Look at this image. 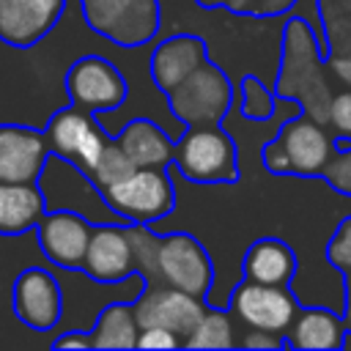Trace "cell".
<instances>
[{
	"label": "cell",
	"mask_w": 351,
	"mask_h": 351,
	"mask_svg": "<svg viewBox=\"0 0 351 351\" xmlns=\"http://www.w3.org/2000/svg\"><path fill=\"white\" fill-rule=\"evenodd\" d=\"M274 93L282 99H296L304 115L318 123H326L329 101L335 96L326 69V49L315 36L310 19L299 11H291L282 27V58Z\"/></svg>",
	"instance_id": "obj_1"
},
{
	"label": "cell",
	"mask_w": 351,
	"mask_h": 351,
	"mask_svg": "<svg viewBox=\"0 0 351 351\" xmlns=\"http://www.w3.org/2000/svg\"><path fill=\"white\" fill-rule=\"evenodd\" d=\"M173 167L192 184H236L241 176L239 143L222 123L186 126L176 140Z\"/></svg>",
	"instance_id": "obj_2"
},
{
	"label": "cell",
	"mask_w": 351,
	"mask_h": 351,
	"mask_svg": "<svg viewBox=\"0 0 351 351\" xmlns=\"http://www.w3.org/2000/svg\"><path fill=\"white\" fill-rule=\"evenodd\" d=\"M38 186L44 192V203L47 211H77L85 219H90L93 225H104V222H115V225H129L104 197V189L74 162L49 154L41 176H38Z\"/></svg>",
	"instance_id": "obj_3"
},
{
	"label": "cell",
	"mask_w": 351,
	"mask_h": 351,
	"mask_svg": "<svg viewBox=\"0 0 351 351\" xmlns=\"http://www.w3.org/2000/svg\"><path fill=\"white\" fill-rule=\"evenodd\" d=\"M80 8L88 27L121 49L151 44L162 27L159 0H80Z\"/></svg>",
	"instance_id": "obj_4"
},
{
	"label": "cell",
	"mask_w": 351,
	"mask_h": 351,
	"mask_svg": "<svg viewBox=\"0 0 351 351\" xmlns=\"http://www.w3.org/2000/svg\"><path fill=\"white\" fill-rule=\"evenodd\" d=\"M165 96L173 118L184 126H211L225 121L228 110L233 107L236 88L217 63L206 60Z\"/></svg>",
	"instance_id": "obj_5"
},
{
	"label": "cell",
	"mask_w": 351,
	"mask_h": 351,
	"mask_svg": "<svg viewBox=\"0 0 351 351\" xmlns=\"http://www.w3.org/2000/svg\"><path fill=\"white\" fill-rule=\"evenodd\" d=\"M107 203L126 219L154 225L176 208V186L167 167H134L129 176L104 189Z\"/></svg>",
	"instance_id": "obj_6"
},
{
	"label": "cell",
	"mask_w": 351,
	"mask_h": 351,
	"mask_svg": "<svg viewBox=\"0 0 351 351\" xmlns=\"http://www.w3.org/2000/svg\"><path fill=\"white\" fill-rule=\"evenodd\" d=\"M228 307L241 326L266 329L277 335H285L296 313L302 310L299 299L288 291V285H269L250 277H241L233 285L228 296Z\"/></svg>",
	"instance_id": "obj_7"
},
{
	"label": "cell",
	"mask_w": 351,
	"mask_h": 351,
	"mask_svg": "<svg viewBox=\"0 0 351 351\" xmlns=\"http://www.w3.org/2000/svg\"><path fill=\"white\" fill-rule=\"evenodd\" d=\"M66 93L71 104L93 115H104L126 104L129 82L104 55H82L66 71Z\"/></svg>",
	"instance_id": "obj_8"
},
{
	"label": "cell",
	"mask_w": 351,
	"mask_h": 351,
	"mask_svg": "<svg viewBox=\"0 0 351 351\" xmlns=\"http://www.w3.org/2000/svg\"><path fill=\"white\" fill-rule=\"evenodd\" d=\"M44 134H47V143H49L52 154L74 162L85 173L96 165L99 154L104 151L107 140L112 137L104 129V123L99 121V115H93V112H88L77 104H69V107L58 110L47 121Z\"/></svg>",
	"instance_id": "obj_9"
},
{
	"label": "cell",
	"mask_w": 351,
	"mask_h": 351,
	"mask_svg": "<svg viewBox=\"0 0 351 351\" xmlns=\"http://www.w3.org/2000/svg\"><path fill=\"white\" fill-rule=\"evenodd\" d=\"M156 282H167L195 296H208L214 288V263L206 247L192 233H165L159 241Z\"/></svg>",
	"instance_id": "obj_10"
},
{
	"label": "cell",
	"mask_w": 351,
	"mask_h": 351,
	"mask_svg": "<svg viewBox=\"0 0 351 351\" xmlns=\"http://www.w3.org/2000/svg\"><path fill=\"white\" fill-rule=\"evenodd\" d=\"M134 315L143 326H165L181 337H186L195 324L200 321V315L206 313L208 302L203 296L186 293L181 288H173L167 282H154V285H143V291L132 299Z\"/></svg>",
	"instance_id": "obj_11"
},
{
	"label": "cell",
	"mask_w": 351,
	"mask_h": 351,
	"mask_svg": "<svg viewBox=\"0 0 351 351\" xmlns=\"http://www.w3.org/2000/svg\"><path fill=\"white\" fill-rule=\"evenodd\" d=\"M14 315L33 332H52L60 326L63 318V291L60 280L41 269L30 266L14 280L11 291Z\"/></svg>",
	"instance_id": "obj_12"
},
{
	"label": "cell",
	"mask_w": 351,
	"mask_h": 351,
	"mask_svg": "<svg viewBox=\"0 0 351 351\" xmlns=\"http://www.w3.org/2000/svg\"><path fill=\"white\" fill-rule=\"evenodd\" d=\"M90 233L93 222L77 211H47L36 225L44 258L60 269H82Z\"/></svg>",
	"instance_id": "obj_13"
},
{
	"label": "cell",
	"mask_w": 351,
	"mask_h": 351,
	"mask_svg": "<svg viewBox=\"0 0 351 351\" xmlns=\"http://www.w3.org/2000/svg\"><path fill=\"white\" fill-rule=\"evenodd\" d=\"M277 137L288 151L291 176H302V178L321 176L329 159L335 156V134H329L326 123H318L304 112L288 118L280 126Z\"/></svg>",
	"instance_id": "obj_14"
},
{
	"label": "cell",
	"mask_w": 351,
	"mask_h": 351,
	"mask_svg": "<svg viewBox=\"0 0 351 351\" xmlns=\"http://www.w3.org/2000/svg\"><path fill=\"white\" fill-rule=\"evenodd\" d=\"M80 271H85L93 282H104V285L123 282L126 277L137 274L134 247L126 225H115V222L93 225L85 263Z\"/></svg>",
	"instance_id": "obj_15"
},
{
	"label": "cell",
	"mask_w": 351,
	"mask_h": 351,
	"mask_svg": "<svg viewBox=\"0 0 351 351\" xmlns=\"http://www.w3.org/2000/svg\"><path fill=\"white\" fill-rule=\"evenodd\" d=\"M69 0H0V41L16 49L44 41Z\"/></svg>",
	"instance_id": "obj_16"
},
{
	"label": "cell",
	"mask_w": 351,
	"mask_h": 351,
	"mask_svg": "<svg viewBox=\"0 0 351 351\" xmlns=\"http://www.w3.org/2000/svg\"><path fill=\"white\" fill-rule=\"evenodd\" d=\"M49 154L44 129L0 123V181H38Z\"/></svg>",
	"instance_id": "obj_17"
},
{
	"label": "cell",
	"mask_w": 351,
	"mask_h": 351,
	"mask_svg": "<svg viewBox=\"0 0 351 351\" xmlns=\"http://www.w3.org/2000/svg\"><path fill=\"white\" fill-rule=\"evenodd\" d=\"M208 60L206 41L192 33H176L162 38L148 58V77L159 93H167L178 82H184L195 69Z\"/></svg>",
	"instance_id": "obj_18"
},
{
	"label": "cell",
	"mask_w": 351,
	"mask_h": 351,
	"mask_svg": "<svg viewBox=\"0 0 351 351\" xmlns=\"http://www.w3.org/2000/svg\"><path fill=\"white\" fill-rule=\"evenodd\" d=\"M115 140L134 162V167H167L176 156V140L151 115L129 118L118 129Z\"/></svg>",
	"instance_id": "obj_19"
},
{
	"label": "cell",
	"mask_w": 351,
	"mask_h": 351,
	"mask_svg": "<svg viewBox=\"0 0 351 351\" xmlns=\"http://www.w3.org/2000/svg\"><path fill=\"white\" fill-rule=\"evenodd\" d=\"M346 337H348V329H346L343 315H337L329 307H302L285 332L288 346L302 348V351L343 348Z\"/></svg>",
	"instance_id": "obj_20"
},
{
	"label": "cell",
	"mask_w": 351,
	"mask_h": 351,
	"mask_svg": "<svg viewBox=\"0 0 351 351\" xmlns=\"http://www.w3.org/2000/svg\"><path fill=\"white\" fill-rule=\"evenodd\" d=\"M47 214L38 181H0V236L33 230Z\"/></svg>",
	"instance_id": "obj_21"
},
{
	"label": "cell",
	"mask_w": 351,
	"mask_h": 351,
	"mask_svg": "<svg viewBox=\"0 0 351 351\" xmlns=\"http://www.w3.org/2000/svg\"><path fill=\"white\" fill-rule=\"evenodd\" d=\"M296 252L277 236H263L252 241L241 258L244 277L269 285H291V280L296 277Z\"/></svg>",
	"instance_id": "obj_22"
},
{
	"label": "cell",
	"mask_w": 351,
	"mask_h": 351,
	"mask_svg": "<svg viewBox=\"0 0 351 351\" xmlns=\"http://www.w3.org/2000/svg\"><path fill=\"white\" fill-rule=\"evenodd\" d=\"M88 332H90L93 348H137L140 321L134 315L132 299L129 302L115 299L104 304Z\"/></svg>",
	"instance_id": "obj_23"
},
{
	"label": "cell",
	"mask_w": 351,
	"mask_h": 351,
	"mask_svg": "<svg viewBox=\"0 0 351 351\" xmlns=\"http://www.w3.org/2000/svg\"><path fill=\"white\" fill-rule=\"evenodd\" d=\"M236 340L233 313L219 304H208L195 329L184 337V348H233Z\"/></svg>",
	"instance_id": "obj_24"
},
{
	"label": "cell",
	"mask_w": 351,
	"mask_h": 351,
	"mask_svg": "<svg viewBox=\"0 0 351 351\" xmlns=\"http://www.w3.org/2000/svg\"><path fill=\"white\" fill-rule=\"evenodd\" d=\"M326 55L351 52V0H315Z\"/></svg>",
	"instance_id": "obj_25"
},
{
	"label": "cell",
	"mask_w": 351,
	"mask_h": 351,
	"mask_svg": "<svg viewBox=\"0 0 351 351\" xmlns=\"http://www.w3.org/2000/svg\"><path fill=\"white\" fill-rule=\"evenodd\" d=\"M236 101H239V112L247 121H266L277 112V107L282 104V96H277L261 77L247 74L236 88Z\"/></svg>",
	"instance_id": "obj_26"
},
{
	"label": "cell",
	"mask_w": 351,
	"mask_h": 351,
	"mask_svg": "<svg viewBox=\"0 0 351 351\" xmlns=\"http://www.w3.org/2000/svg\"><path fill=\"white\" fill-rule=\"evenodd\" d=\"M126 230H129V239H132V247H134L137 274L148 285H154L156 282V263H159V241H162V236L151 225H143V222H129Z\"/></svg>",
	"instance_id": "obj_27"
},
{
	"label": "cell",
	"mask_w": 351,
	"mask_h": 351,
	"mask_svg": "<svg viewBox=\"0 0 351 351\" xmlns=\"http://www.w3.org/2000/svg\"><path fill=\"white\" fill-rule=\"evenodd\" d=\"M132 170H134V162L126 156V151L121 148V143H118L115 137H110L107 145H104V151L99 154L96 165L88 170V176H90L101 189H107V186H112L115 181H121L123 176H129Z\"/></svg>",
	"instance_id": "obj_28"
},
{
	"label": "cell",
	"mask_w": 351,
	"mask_h": 351,
	"mask_svg": "<svg viewBox=\"0 0 351 351\" xmlns=\"http://www.w3.org/2000/svg\"><path fill=\"white\" fill-rule=\"evenodd\" d=\"M302 0H225L222 8L236 16H255V19H271L296 11Z\"/></svg>",
	"instance_id": "obj_29"
},
{
	"label": "cell",
	"mask_w": 351,
	"mask_h": 351,
	"mask_svg": "<svg viewBox=\"0 0 351 351\" xmlns=\"http://www.w3.org/2000/svg\"><path fill=\"white\" fill-rule=\"evenodd\" d=\"M326 261L335 271H351V214L343 217L326 241Z\"/></svg>",
	"instance_id": "obj_30"
},
{
	"label": "cell",
	"mask_w": 351,
	"mask_h": 351,
	"mask_svg": "<svg viewBox=\"0 0 351 351\" xmlns=\"http://www.w3.org/2000/svg\"><path fill=\"white\" fill-rule=\"evenodd\" d=\"M321 178L337 189L340 195H348L351 197V148L346 151H335V156L329 159V165L324 167Z\"/></svg>",
	"instance_id": "obj_31"
},
{
	"label": "cell",
	"mask_w": 351,
	"mask_h": 351,
	"mask_svg": "<svg viewBox=\"0 0 351 351\" xmlns=\"http://www.w3.org/2000/svg\"><path fill=\"white\" fill-rule=\"evenodd\" d=\"M326 123L332 126V134H351V88L335 90Z\"/></svg>",
	"instance_id": "obj_32"
},
{
	"label": "cell",
	"mask_w": 351,
	"mask_h": 351,
	"mask_svg": "<svg viewBox=\"0 0 351 351\" xmlns=\"http://www.w3.org/2000/svg\"><path fill=\"white\" fill-rule=\"evenodd\" d=\"M261 165L271 176H291V159H288V151L280 143V137H271L261 145Z\"/></svg>",
	"instance_id": "obj_33"
},
{
	"label": "cell",
	"mask_w": 351,
	"mask_h": 351,
	"mask_svg": "<svg viewBox=\"0 0 351 351\" xmlns=\"http://www.w3.org/2000/svg\"><path fill=\"white\" fill-rule=\"evenodd\" d=\"M236 346L247 348V351H261V348H285L288 340L285 335H277V332H266V329H252V326H244Z\"/></svg>",
	"instance_id": "obj_34"
},
{
	"label": "cell",
	"mask_w": 351,
	"mask_h": 351,
	"mask_svg": "<svg viewBox=\"0 0 351 351\" xmlns=\"http://www.w3.org/2000/svg\"><path fill=\"white\" fill-rule=\"evenodd\" d=\"M137 348H184V337L165 326H143Z\"/></svg>",
	"instance_id": "obj_35"
},
{
	"label": "cell",
	"mask_w": 351,
	"mask_h": 351,
	"mask_svg": "<svg viewBox=\"0 0 351 351\" xmlns=\"http://www.w3.org/2000/svg\"><path fill=\"white\" fill-rule=\"evenodd\" d=\"M326 69L343 88H351V52L326 55Z\"/></svg>",
	"instance_id": "obj_36"
},
{
	"label": "cell",
	"mask_w": 351,
	"mask_h": 351,
	"mask_svg": "<svg viewBox=\"0 0 351 351\" xmlns=\"http://www.w3.org/2000/svg\"><path fill=\"white\" fill-rule=\"evenodd\" d=\"M52 348H93L88 329H63L60 337H55Z\"/></svg>",
	"instance_id": "obj_37"
},
{
	"label": "cell",
	"mask_w": 351,
	"mask_h": 351,
	"mask_svg": "<svg viewBox=\"0 0 351 351\" xmlns=\"http://www.w3.org/2000/svg\"><path fill=\"white\" fill-rule=\"evenodd\" d=\"M343 321H346V329H348L346 346H351V271L343 274Z\"/></svg>",
	"instance_id": "obj_38"
},
{
	"label": "cell",
	"mask_w": 351,
	"mask_h": 351,
	"mask_svg": "<svg viewBox=\"0 0 351 351\" xmlns=\"http://www.w3.org/2000/svg\"><path fill=\"white\" fill-rule=\"evenodd\" d=\"M200 8H222V3L225 0H195Z\"/></svg>",
	"instance_id": "obj_39"
}]
</instances>
